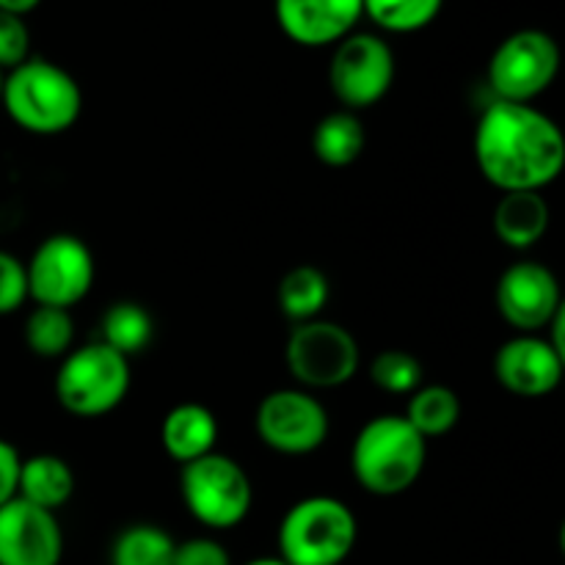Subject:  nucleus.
<instances>
[{
    "label": "nucleus",
    "instance_id": "9",
    "mask_svg": "<svg viewBox=\"0 0 565 565\" xmlns=\"http://www.w3.org/2000/svg\"><path fill=\"white\" fill-rule=\"evenodd\" d=\"M94 254L77 235L58 232L44 237L25 263L28 298L36 307L72 309L92 292Z\"/></svg>",
    "mask_w": 565,
    "mask_h": 565
},
{
    "label": "nucleus",
    "instance_id": "11",
    "mask_svg": "<svg viewBox=\"0 0 565 565\" xmlns=\"http://www.w3.org/2000/svg\"><path fill=\"white\" fill-rule=\"evenodd\" d=\"M254 428L265 447L281 456H309L329 439L331 419L323 403L307 390H276L263 397Z\"/></svg>",
    "mask_w": 565,
    "mask_h": 565
},
{
    "label": "nucleus",
    "instance_id": "27",
    "mask_svg": "<svg viewBox=\"0 0 565 565\" xmlns=\"http://www.w3.org/2000/svg\"><path fill=\"white\" fill-rule=\"evenodd\" d=\"M28 58H31V31L25 17L0 11V72L6 75Z\"/></svg>",
    "mask_w": 565,
    "mask_h": 565
},
{
    "label": "nucleus",
    "instance_id": "21",
    "mask_svg": "<svg viewBox=\"0 0 565 565\" xmlns=\"http://www.w3.org/2000/svg\"><path fill=\"white\" fill-rule=\"evenodd\" d=\"M279 309L292 323H307L320 318L331 296L329 276L315 265H296L279 281Z\"/></svg>",
    "mask_w": 565,
    "mask_h": 565
},
{
    "label": "nucleus",
    "instance_id": "2",
    "mask_svg": "<svg viewBox=\"0 0 565 565\" xmlns=\"http://www.w3.org/2000/svg\"><path fill=\"white\" fill-rule=\"evenodd\" d=\"M0 105L31 136H61L83 114V92L64 66L28 58L3 75Z\"/></svg>",
    "mask_w": 565,
    "mask_h": 565
},
{
    "label": "nucleus",
    "instance_id": "12",
    "mask_svg": "<svg viewBox=\"0 0 565 565\" xmlns=\"http://www.w3.org/2000/svg\"><path fill=\"white\" fill-rule=\"evenodd\" d=\"M561 309V281L546 265L516 263L497 281V312L522 334L546 329Z\"/></svg>",
    "mask_w": 565,
    "mask_h": 565
},
{
    "label": "nucleus",
    "instance_id": "13",
    "mask_svg": "<svg viewBox=\"0 0 565 565\" xmlns=\"http://www.w3.org/2000/svg\"><path fill=\"white\" fill-rule=\"evenodd\" d=\"M61 557L64 533L55 513L20 497L0 505V565H58Z\"/></svg>",
    "mask_w": 565,
    "mask_h": 565
},
{
    "label": "nucleus",
    "instance_id": "24",
    "mask_svg": "<svg viewBox=\"0 0 565 565\" xmlns=\"http://www.w3.org/2000/svg\"><path fill=\"white\" fill-rule=\"evenodd\" d=\"M25 345L33 356L64 359L75 345V320L70 309H33L25 320Z\"/></svg>",
    "mask_w": 565,
    "mask_h": 565
},
{
    "label": "nucleus",
    "instance_id": "28",
    "mask_svg": "<svg viewBox=\"0 0 565 565\" xmlns=\"http://www.w3.org/2000/svg\"><path fill=\"white\" fill-rule=\"evenodd\" d=\"M28 301L25 263L0 248V318L17 312Z\"/></svg>",
    "mask_w": 565,
    "mask_h": 565
},
{
    "label": "nucleus",
    "instance_id": "25",
    "mask_svg": "<svg viewBox=\"0 0 565 565\" xmlns=\"http://www.w3.org/2000/svg\"><path fill=\"white\" fill-rule=\"evenodd\" d=\"M364 17L381 31L417 33L439 17L445 0H362Z\"/></svg>",
    "mask_w": 565,
    "mask_h": 565
},
{
    "label": "nucleus",
    "instance_id": "6",
    "mask_svg": "<svg viewBox=\"0 0 565 565\" xmlns=\"http://www.w3.org/2000/svg\"><path fill=\"white\" fill-rule=\"evenodd\" d=\"M180 491L188 513L210 530L237 527L254 502L246 469L215 450L182 467Z\"/></svg>",
    "mask_w": 565,
    "mask_h": 565
},
{
    "label": "nucleus",
    "instance_id": "1",
    "mask_svg": "<svg viewBox=\"0 0 565 565\" xmlns=\"http://www.w3.org/2000/svg\"><path fill=\"white\" fill-rule=\"evenodd\" d=\"M475 160L502 193L544 191L565 166L563 130L535 105L494 99L478 119Z\"/></svg>",
    "mask_w": 565,
    "mask_h": 565
},
{
    "label": "nucleus",
    "instance_id": "5",
    "mask_svg": "<svg viewBox=\"0 0 565 565\" xmlns=\"http://www.w3.org/2000/svg\"><path fill=\"white\" fill-rule=\"evenodd\" d=\"M130 392V359L105 342L72 348L55 375V397L72 417L97 419L116 412Z\"/></svg>",
    "mask_w": 565,
    "mask_h": 565
},
{
    "label": "nucleus",
    "instance_id": "33",
    "mask_svg": "<svg viewBox=\"0 0 565 565\" xmlns=\"http://www.w3.org/2000/svg\"><path fill=\"white\" fill-rule=\"evenodd\" d=\"M0 92H3V72H0Z\"/></svg>",
    "mask_w": 565,
    "mask_h": 565
},
{
    "label": "nucleus",
    "instance_id": "29",
    "mask_svg": "<svg viewBox=\"0 0 565 565\" xmlns=\"http://www.w3.org/2000/svg\"><path fill=\"white\" fill-rule=\"evenodd\" d=\"M174 565H232V557L218 541L191 539L177 544Z\"/></svg>",
    "mask_w": 565,
    "mask_h": 565
},
{
    "label": "nucleus",
    "instance_id": "30",
    "mask_svg": "<svg viewBox=\"0 0 565 565\" xmlns=\"http://www.w3.org/2000/svg\"><path fill=\"white\" fill-rule=\"evenodd\" d=\"M20 452L14 445L0 439V505L17 497V478H20Z\"/></svg>",
    "mask_w": 565,
    "mask_h": 565
},
{
    "label": "nucleus",
    "instance_id": "19",
    "mask_svg": "<svg viewBox=\"0 0 565 565\" xmlns=\"http://www.w3.org/2000/svg\"><path fill=\"white\" fill-rule=\"evenodd\" d=\"M367 143L362 119L353 110H334L323 116L312 130V152L315 158L331 169H345L356 163Z\"/></svg>",
    "mask_w": 565,
    "mask_h": 565
},
{
    "label": "nucleus",
    "instance_id": "31",
    "mask_svg": "<svg viewBox=\"0 0 565 565\" xmlns=\"http://www.w3.org/2000/svg\"><path fill=\"white\" fill-rule=\"evenodd\" d=\"M42 0H0V11H9V14L28 17L33 9H39Z\"/></svg>",
    "mask_w": 565,
    "mask_h": 565
},
{
    "label": "nucleus",
    "instance_id": "20",
    "mask_svg": "<svg viewBox=\"0 0 565 565\" xmlns=\"http://www.w3.org/2000/svg\"><path fill=\"white\" fill-rule=\"evenodd\" d=\"M403 417L425 441L447 436L461 419V397L445 384L419 386L408 395V406Z\"/></svg>",
    "mask_w": 565,
    "mask_h": 565
},
{
    "label": "nucleus",
    "instance_id": "17",
    "mask_svg": "<svg viewBox=\"0 0 565 565\" xmlns=\"http://www.w3.org/2000/svg\"><path fill=\"white\" fill-rule=\"evenodd\" d=\"M75 472L70 463L53 452L22 458L20 478H17V497L42 511H61L75 497Z\"/></svg>",
    "mask_w": 565,
    "mask_h": 565
},
{
    "label": "nucleus",
    "instance_id": "4",
    "mask_svg": "<svg viewBox=\"0 0 565 565\" xmlns=\"http://www.w3.org/2000/svg\"><path fill=\"white\" fill-rule=\"evenodd\" d=\"M359 524L337 497L298 500L279 524V557L287 565H342L356 546Z\"/></svg>",
    "mask_w": 565,
    "mask_h": 565
},
{
    "label": "nucleus",
    "instance_id": "18",
    "mask_svg": "<svg viewBox=\"0 0 565 565\" xmlns=\"http://www.w3.org/2000/svg\"><path fill=\"white\" fill-rule=\"evenodd\" d=\"M550 204L541 191L502 193L494 207V235L505 246L524 252L533 248L550 230Z\"/></svg>",
    "mask_w": 565,
    "mask_h": 565
},
{
    "label": "nucleus",
    "instance_id": "3",
    "mask_svg": "<svg viewBox=\"0 0 565 565\" xmlns=\"http://www.w3.org/2000/svg\"><path fill=\"white\" fill-rule=\"evenodd\" d=\"M428 441L401 414H381L362 425L351 447L356 483L375 497H397L419 480Z\"/></svg>",
    "mask_w": 565,
    "mask_h": 565
},
{
    "label": "nucleus",
    "instance_id": "16",
    "mask_svg": "<svg viewBox=\"0 0 565 565\" xmlns=\"http://www.w3.org/2000/svg\"><path fill=\"white\" fill-rule=\"evenodd\" d=\"M218 419L202 403H180L171 408L160 425V445L182 467L215 450Z\"/></svg>",
    "mask_w": 565,
    "mask_h": 565
},
{
    "label": "nucleus",
    "instance_id": "22",
    "mask_svg": "<svg viewBox=\"0 0 565 565\" xmlns=\"http://www.w3.org/2000/svg\"><path fill=\"white\" fill-rule=\"evenodd\" d=\"M154 334L152 315L136 301H119L103 315V340L108 348L119 351L121 356H136L149 348Z\"/></svg>",
    "mask_w": 565,
    "mask_h": 565
},
{
    "label": "nucleus",
    "instance_id": "14",
    "mask_svg": "<svg viewBox=\"0 0 565 565\" xmlns=\"http://www.w3.org/2000/svg\"><path fill=\"white\" fill-rule=\"evenodd\" d=\"M565 356L550 345L546 337L519 334L508 340L494 356V375L511 395L546 397L561 386Z\"/></svg>",
    "mask_w": 565,
    "mask_h": 565
},
{
    "label": "nucleus",
    "instance_id": "8",
    "mask_svg": "<svg viewBox=\"0 0 565 565\" xmlns=\"http://www.w3.org/2000/svg\"><path fill=\"white\" fill-rule=\"evenodd\" d=\"M561 72V47L539 28H522L502 39L489 61V88L494 99L533 105Z\"/></svg>",
    "mask_w": 565,
    "mask_h": 565
},
{
    "label": "nucleus",
    "instance_id": "10",
    "mask_svg": "<svg viewBox=\"0 0 565 565\" xmlns=\"http://www.w3.org/2000/svg\"><path fill=\"white\" fill-rule=\"evenodd\" d=\"M329 83L345 110H364L379 105L395 83V53L379 33H348L334 44L329 64Z\"/></svg>",
    "mask_w": 565,
    "mask_h": 565
},
{
    "label": "nucleus",
    "instance_id": "23",
    "mask_svg": "<svg viewBox=\"0 0 565 565\" xmlns=\"http://www.w3.org/2000/svg\"><path fill=\"white\" fill-rule=\"evenodd\" d=\"M177 541L154 524H132L114 541L110 565H174Z\"/></svg>",
    "mask_w": 565,
    "mask_h": 565
},
{
    "label": "nucleus",
    "instance_id": "15",
    "mask_svg": "<svg viewBox=\"0 0 565 565\" xmlns=\"http://www.w3.org/2000/svg\"><path fill=\"white\" fill-rule=\"evenodd\" d=\"M276 22L301 47L342 42L364 17L362 0H274Z\"/></svg>",
    "mask_w": 565,
    "mask_h": 565
},
{
    "label": "nucleus",
    "instance_id": "26",
    "mask_svg": "<svg viewBox=\"0 0 565 565\" xmlns=\"http://www.w3.org/2000/svg\"><path fill=\"white\" fill-rule=\"evenodd\" d=\"M370 379L379 390L392 392V395H412L423 386V364L408 351H381L370 362Z\"/></svg>",
    "mask_w": 565,
    "mask_h": 565
},
{
    "label": "nucleus",
    "instance_id": "32",
    "mask_svg": "<svg viewBox=\"0 0 565 565\" xmlns=\"http://www.w3.org/2000/svg\"><path fill=\"white\" fill-rule=\"evenodd\" d=\"M246 565H287L281 557H257V561H248Z\"/></svg>",
    "mask_w": 565,
    "mask_h": 565
},
{
    "label": "nucleus",
    "instance_id": "7",
    "mask_svg": "<svg viewBox=\"0 0 565 565\" xmlns=\"http://www.w3.org/2000/svg\"><path fill=\"white\" fill-rule=\"evenodd\" d=\"M287 367L303 390H337L359 373L362 351L345 326L315 318L296 323L285 348Z\"/></svg>",
    "mask_w": 565,
    "mask_h": 565
}]
</instances>
